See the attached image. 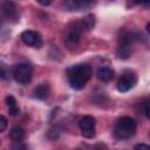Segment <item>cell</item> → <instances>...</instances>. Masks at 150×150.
<instances>
[{
    "label": "cell",
    "instance_id": "6da1fadb",
    "mask_svg": "<svg viewBox=\"0 0 150 150\" xmlns=\"http://www.w3.org/2000/svg\"><path fill=\"white\" fill-rule=\"evenodd\" d=\"M69 84L75 90H81L84 88L86 83L90 80L93 75L91 67L87 63H79L70 67L67 71Z\"/></svg>",
    "mask_w": 150,
    "mask_h": 150
},
{
    "label": "cell",
    "instance_id": "7a4b0ae2",
    "mask_svg": "<svg viewBox=\"0 0 150 150\" xmlns=\"http://www.w3.org/2000/svg\"><path fill=\"white\" fill-rule=\"evenodd\" d=\"M136 129V121L129 116H123L116 121L114 127V134L118 139H128L135 135Z\"/></svg>",
    "mask_w": 150,
    "mask_h": 150
},
{
    "label": "cell",
    "instance_id": "3957f363",
    "mask_svg": "<svg viewBox=\"0 0 150 150\" xmlns=\"http://www.w3.org/2000/svg\"><path fill=\"white\" fill-rule=\"evenodd\" d=\"M12 75L14 77V80L19 83V84H27L28 82H30L32 80V75H33V67L27 63V62H22V63H18L13 67L12 69Z\"/></svg>",
    "mask_w": 150,
    "mask_h": 150
},
{
    "label": "cell",
    "instance_id": "277c9868",
    "mask_svg": "<svg viewBox=\"0 0 150 150\" xmlns=\"http://www.w3.org/2000/svg\"><path fill=\"white\" fill-rule=\"evenodd\" d=\"M137 82V77L135 74L132 73H124L117 81V90L120 93H127L130 89H132L135 87Z\"/></svg>",
    "mask_w": 150,
    "mask_h": 150
},
{
    "label": "cell",
    "instance_id": "5b68a950",
    "mask_svg": "<svg viewBox=\"0 0 150 150\" xmlns=\"http://www.w3.org/2000/svg\"><path fill=\"white\" fill-rule=\"evenodd\" d=\"M95 125H96L95 118L89 115L83 116L79 122V127L82 131V135L87 138H91L95 136Z\"/></svg>",
    "mask_w": 150,
    "mask_h": 150
},
{
    "label": "cell",
    "instance_id": "8992f818",
    "mask_svg": "<svg viewBox=\"0 0 150 150\" xmlns=\"http://www.w3.org/2000/svg\"><path fill=\"white\" fill-rule=\"evenodd\" d=\"M21 40L25 45L34 47V48H41L42 47V38L38 32L34 30H25L21 34Z\"/></svg>",
    "mask_w": 150,
    "mask_h": 150
},
{
    "label": "cell",
    "instance_id": "52a82bcc",
    "mask_svg": "<svg viewBox=\"0 0 150 150\" xmlns=\"http://www.w3.org/2000/svg\"><path fill=\"white\" fill-rule=\"evenodd\" d=\"M83 27H82V23L81 21L80 22H74L73 25L69 26L68 28V33H67V42L68 45H77L80 39H81V34L83 32Z\"/></svg>",
    "mask_w": 150,
    "mask_h": 150
},
{
    "label": "cell",
    "instance_id": "ba28073f",
    "mask_svg": "<svg viewBox=\"0 0 150 150\" xmlns=\"http://www.w3.org/2000/svg\"><path fill=\"white\" fill-rule=\"evenodd\" d=\"M1 12L5 19L7 20H12V19H16L18 16V7L14 2L7 0L2 4L1 6Z\"/></svg>",
    "mask_w": 150,
    "mask_h": 150
},
{
    "label": "cell",
    "instance_id": "9c48e42d",
    "mask_svg": "<svg viewBox=\"0 0 150 150\" xmlns=\"http://www.w3.org/2000/svg\"><path fill=\"white\" fill-rule=\"evenodd\" d=\"M86 0H63V6L67 11L74 12V11H81L87 6Z\"/></svg>",
    "mask_w": 150,
    "mask_h": 150
},
{
    "label": "cell",
    "instance_id": "30bf717a",
    "mask_svg": "<svg viewBox=\"0 0 150 150\" xmlns=\"http://www.w3.org/2000/svg\"><path fill=\"white\" fill-rule=\"evenodd\" d=\"M49 93H50L49 86L47 83H42V84H39L38 87H35V89L33 91V95H34L35 98L41 100V101H45L46 98H48Z\"/></svg>",
    "mask_w": 150,
    "mask_h": 150
},
{
    "label": "cell",
    "instance_id": "8fae6325",
    "mask_svg": "<svg viewBox=\"0 0 150 150\" xmlns=\"http://www.w3.org/2000/svg\"><path fill=\"white\" fill-rule=\"evenodd\" d=\"M96 76L101 82H110L114 79V70L108 67H101L97 69Z\"/></svg>",
    "mask_w": 150,
    "mask_h": 150
},
{
    "label": "cell",
    "instance_id": "7c38bea8",
    "mask_svg": "<svg viewBox=\"0 0 150 150\" xmlns=\"http://www.w3.org/2000/svg\"><path fill=\"white\" fill-rule=\"evenodd\" d=\"M6 105H7L8 111H9V114H11L12 116L19 115L20 109H19V107H18V103H16V100L14 98V96H12V95L6 96Z\"/></svg>",
    "mask_w": 150,
    "mask_h": 150
},
{
    "label": "cell",
    "instance_id": "4fadbf2b",
    "mask_svg": "<svg viewBox=\"0 0 150 150\" xmlns=\"http://www.w3.org/2000/svg\"><path fill=\"white\" fill-rule=\"evenodd\" d=\"M26 137L25 130L21 127H14L11 130V138L12 141H14L15 143H21Z\"/></svg>",
    "mask_w": 150,
    "mask_h": 150
},
{
    "label": "cell",
    "instance_id": "5bb4252c",
    "mask_svg": "<svg viewBox=\"0 0 150 150\" xmlns=\"http://www.w3.org/2000/svg\"><path fill=\"white\" fill-rule=\"evenodd\" d=\"M131 54V49H130V45H127V43H121L118 49H117V56L118 59H122V60H127Z\"/></svg>",
    "mask_w": 150,
    "mask_h": 150
},
{
    "label": "cell",
    "instance_id": "9a60e30c",
    "mask_svg": "<svg viewBox=\"0 0 150 150\" xmlns=\"http://www.w3.org/2000/svg\"><path fill=\"white\" fill-rule=\"evenodd\" d=\"M95 22H96V20H95V15H94V14H88L87 16H84V18L81 20L82 27H83V29H86V30L93 29L94 26H95Z\"/></svg>",
    "mask_w": 150,
    "mask_h": 150
},
{
    "label": "cell",
    "instance_id": "2e32d148",
    "mask_svg": "<svg viewBox=\"0 0 150 150\" xmlns=\"http://www.w3.org/2000/svg\"><path fill=\"white\" fill-rule=\"evenodd\" d=\"M143 109H144V114L145 116L150 120V97H148L144 102V105H143Z\"/></svg>",
    "mask_w": 150,
    "mask_h": 150
},
{
    "label": "cell",
    "instance_id": "e0dca14e",
    "mask_svg": "<svg viewBox=\"0 0 150 150\" xmlns=\"http://www.w3.org/2000/svg\"><path fill=\"white\" fill-rule=\"evenodd\" d=\"M6 127H7V120H6L5 116L1 115V116H0V131H1V132L5 131Z\"/></svg>",
    "mask_w": 150,
    "mask_h": 150
},
{
    "label": "cell",
    "instance_id": "ac0fdd59",
    "mask_svg": "<svg viewBox=\"0 0 150 150\" xmlns=\"http://www.w3.org/2000/svg\"><path fill=\"white\" fill-rule=\"evenodd\" d=\"M135 149L136 150H139V149H145V150H150V145H148V144H137V145H135Z\"/></svg>",
    "mask_w": 150,
    "mask_h": 150
},
{
    "label": "cell",
    "instance_id": "d6986e66",
    "mask_svg": "<svg viewBox=\"0 0 150 150\" xmlns=\"http://www.w3.org/2000/svg\"><path fill=\"white\" fill-rule=\"evenodd\" d=\"M132 2L136 5H149L150 0H132Z\"/></svg>",
    "mask_w": 150,
    "mask_h": 150
},
{
    "label": "cell",
    "instance_id": "ffe728a7",
    "mask_svg": "<svg viewBox=\"0 0 150 150\" xmlns=\"http://www.w3.org/2000/svg\"><path fill=\"white\" fill-rule=\"evenodd\" d=\"M41 6H49L52 4V0H36Z\"/></svg>",
    "mask_w": 150,
    "mask_h": 150
},
{
    "label": "cell",
    "instance_id": "44dd1931",
    "mask_svg": "<svg viewBox=\"0 0 150 150\" xmlns=\"http://www.w3.org/2000/svg\"><path fill=\"white\" fill-rule=\"evenodd\" d=\"M1 79H2V80L6 79V70H5V66H4V64L1 66Z\"/></svg>",
    "mask_w": 150,
    "mask_h": 150
},
{
    "label": "cell",
    "instance_id": "7402d4cb",
    "mask_svg": "<svg viewBox=\"0 0 150 150\" xmlns=\"http://www.w3.org/2000/svg\"><path fill=\"white\" fill-rule=\"evenodd\" d=\"M146 32L150 34V21L148 22V25H146Z\"/></svg>",
    "mask_w": 150,
    "mask_h": 150
},
{
    "label": "cell",
    "instance_id": "603a6c76",
    "mask_svg": "<svg viewBox=\"0 0 150 150\" xmlns=\"http://www.w3.org/2000/svg\"><path fill=\"white\" fill-rule=\"evenodd\" d=\"M86 1H87V2H88V4H89V2H95V1H96V0H86Z\"/></svg>",
    "mask_w": 150,
    "mask_h": 150
}]
</instances>
